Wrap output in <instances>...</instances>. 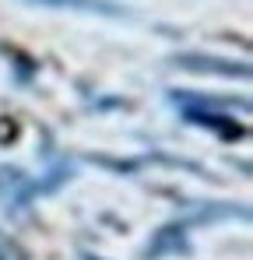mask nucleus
I'll return each instance as SVG.
<instances>
[{
    "label": "nucleus",
    "instance_id": "f257e3e1",
    "mask_svg": "<svg viewBox=\"0 0 253 260\" xmlns=\"http://www.w3.org/2000/svg\"><path fill=\"white\" fill-rule=\"evenodd\" d=\"M172 67L197 71V74H218V78H250L246 63L222 60V56H201V53H179V56H172Z\"/></svg>",
    "mask_w": 253,
    "mask_h": 260
},
{
    "label": "nucleus",
    "instance_id": "f03ea898",
    "mask_svg": "<svg viewBox=\"0 0 253 260\" xmlns=\"http://www.w3.org/2000/svg\"><path fill=\"white\" fill-rule=\"evenodd\" d=\"M183 106V120L186 123H197V127H208V130H214L218 137H239L243 134V127L236 123V120H229V116H222V113H208L204 106H194V102H179Z\"/></svg>",
    "mask_w": 253,
    "mask_h": 260
},
{
    "label": "nucleus",
    "instance_id": "7ed1b4c3",
    "mask_svg": "<svg viewBox=\"0 0 253 260\" xmlns=\"http://www.w3.org/2000/svg\"><path fill=\"white\" fill-rule=\"evenodd\" d=\"M162 253H190V243H186V225H166V229H159L155 232V239L148 243V250H144V257L148 260H159Z\"/></svg>",
    "mask_w": 253,
    "mask_h": 260
},
{
    "label": "nucleus",
    "instance_id": "20e7f679",
    "mask_svg": "<svg viewBox=\"0 0 253 260\" xmlns=\"http://www.w3.org/2000/svg\"><path fill=\"white\" fill-rule=\"evenodd\" d=\"M39 7H60V11H84V14H102V18H126V11L116 0H25Z\"/></svg>",
    "mask_w": 253,
    "mask_h": 260
},
{
    "label": "nucleus",
    "instance_id": "39448f33",
    "mask_svg": "<svg viewBox=\"0 0 253 260\" xmlns=\"http://www.w3.org/2000/svg\"><path fill=\"white\" fill-rule=\"evenodd\" d=\"M0 260H25V253L18 250V243H14V239L0 236Z\"/></svg>",
    "mask_w": 253,
    "mask_h": 260
}]
</instances>
